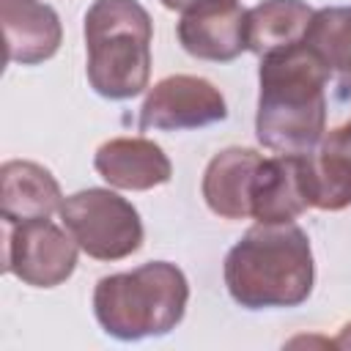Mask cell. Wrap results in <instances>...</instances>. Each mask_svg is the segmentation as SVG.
<instances>
[{
	"mask_svg": "<svg viewBox=\"0 0 351 351\" xmlns=\"http://www.w3.org/2000/svg\"><path fill=\"white\" fill-rule=\"evenodd\" d=\"M228 118L225 96L214 82L195 74H170L159 80L143 107H140V129L143 132H181L200 129Z\"/></svg>",
	"mask_w": 351,
	"mask_h": 351,
	"instance_id": "cell-7",
	"label": "cell"
},
{
	"mask_svg": "<svg viewBox=\"0 0 351 351\" xmlns=\"http://www.w3.org/2000/svg\"><path fill=\"white\" fill-rule=\"evenodd\" d=\"M326 137H329L335 145H340L346 154H351V121L343 123V126H337V129H332V132H326Z\"/></svg>",
	"mask_w": 351,
	"mask_h": 351,
	"instance_id": "cell-18",
	"label": "cell"
},
{
	"mask_svg": "<svg viewBox=\"0 0 351 351\" xmlns=\"http://www.w3.org/2000/svg\"><path fill=\"white\" fill-rule=\"evenodd\" d=\"M77 241L49 217L8 222L5 271L33 288H55L77 269Z\"/></svg>",
	"mask_w": 351,
	"mask_h": 351,
	"instance_id": "cell-6",
	"label": "cell"
},
{
	"mask_svg": "<svg viewBox=\"0 0 351 351\" xmlns=\"http://www.w3.org/2000/svg\"><path fill=\"white\" fill-rule=\"evenodd\" d=\"M244 16L247 11L239 3H214L181 14L178 41L184 52L197 60H233L247 49L244 41Z\"/></svg>",
	"mask_w": 351,
	"mask_h": 351,
	"instance_id": "cell-10",
	"label": "cell"
},
{
	"mask_svg": "<svg viewBox=\"0 0 351 351\" xmlns=\"http://www.w3.org/2000/svg\"><path fill=\"white\" fill-rule=\"evenodd\" d=\"M0 19L5 33V55L11 63L36 66L60 49L63 27L52 5L41 0H3Z\"/></svg>",
	"mask_w": 351,
	"mask_h": 351,
	"instance_id": "cell-12",
	"label": "cell"
},
{
	"mask_svg": "<svg viewBox=\"0 0 351 351\" xmlns=\"http://www.w3.org/2000/svg\"><path fill=\"white\" fill-rule=\"evenodd\" d=\"M258 82V143L277 154L313 151L326 134V85L332 77L324 60L299 41L263 55Z\"/></svg>",
	"mask_w": 351,
	"mask_h": 351,
	"instance_id": "cell-1",
	"label": "cell"
},
{
	"mask_svg": "<svg viewBox=\"0 0 351 351\" xmlns=\"http://www.w3.org/2000/svg\"><path fill=\"white\" fill-rule=\"evenodd\" d=\"M313 19V8L304 0H263L244 16L247 49L258 58L299 44Z\"/></svg>",
	"mask_w": 351,
	"mask_h": 351,
	"instance_id": "cell-14",
	"label": "cell"
},
{
	"mask_svg": "<svg viewBox=\"0 0 351 351\" xmlns=\"http://www.w3.org/2000/svg\"><path fill=\"white\" fill-rule=\"evenodd\" d=\"M329 69L337 99H351V5H329L313 11L302 38Z\"/></svg>",
	"mask_w": 351,
	"mask_h": 351,
	"instance_id": "cell-15",
	"label": "cell"
},
{
	"mask_svg": "<svg viewBox=\"0 0 351 351\" xmlns=\"http://www.w3.org/2000/svg\"><path fill=\"white\" fill-rule=\"evenodd\" d=\"M96 173L115 189L145 192L173 178V165L162 145L148 137H112L93 154Z\"/></svg>",
	"mask_w": 351,
	"mask_h": 351,
	"instance_id": "cell-8",
	"label": "cell"
},
{
	"mask_svg": "<svg viewBox=\"0 0 351 351\" xmlns=\"http://www.w3.org/2000/svg\"><path fill=\"white\" fill-rule=\"evenodd\" d=\"M310 208L302 154L263 156L252 186V219L261 225L293 222Z\"/></svg>",
	"mask_w": 351,
	"mask_h": 351,
	"instance_id": "cell-11",
	"label": "cell"
},
{
	"mask_svg": "<svg viewBox=\"0 0 351 351\" xmlns=\"http://www.w3.org/2000/svg\"><path fill=\"white\" fill-rule=\"evenodd\" d=\"M335 348H351V321L340 329V335L335 337Z\"/></svg>",
	"mask_w": 351,
	"mask_h": 351,
	"instance_id": "cell-19",
	"label": "cell"
},
{
	"mask_svg": "<svg viewBox=\"0 0 351 351\" xmlns=\"http://www.w3.org/2000/svg\"><path fill=\"white\" fill-rule=\"evenodd\" d=\"M263 154L244 145L222 148L211 156L203 173V200L222 219H247L252 217V186Z\"/></svg>",
	"mask_w": 351,
	"mask_h": 351,
	"instance_id": "cell-9",
	"label": "cell"
},
{
	"mask_svg": "<svg viewBox=\"0 0 351 351\" xmlns=\"http://www.w3.org/2000/svg\"><path fill=\"white\" fill-rule=\"evenodd\" d=\"M60 203V184L47 167L27 159H8L0 167V214L5 222L52 217Z\"/></svg>",
	"mask_w": 351,
	"mask_h": 351,
	"instance_id": "cell-13",
	"label": "cell"
},
{
	"mask_svg": "<svg viewBox=\"0 0 351 351\" xmlns=\"http://www.w3.org/2000/svg\"><path fill=\"white\" fill-rule=\"evenodd\" d=\"M214 3H239V0H162L165 8L178 11V14L195 11V8H200V5H214Z\"/></svg>",
	"mask_w": 351,
	"mask_h": 351,
	"instance_id": "cell-17",
	"label": "cell"
},
{
	"mask_svg": "<svg viewBox=\"0 0 351 351\" xmlns=\"http://www.w3.org/2000/svg\"><path fill=\"white\" fill-rule=\"evenodd\" d=\"M302 167L310 208L340 211L351 206V154L335 145L326 134L313 151L302 154Z\"/></svg>",
	"mask_w": 351,
	"mask_h": 351,
	"instance_id": "cell-16",
	"label": "cell"
},
{
	"mask_svg": "<svg viewBox=\"0 0 351 351\" xmlns=\"http://www.w3.org/2000/svg\"><path fill=\"white\" fill-rule=\"evenodd\" d=\"M154 22L137 0H93L85 11L88 82L104 99H132L148 88Z\"/></svg>",
	"mask_w": 351,
	"mask_h": 351,
	"instance_id": "cell-4",
	"label": "cell"
},
{
	"mask_svg": "<svg viewBox=\"0 0 351 351\" xmlns=\"http://www.w3.org/2000/svg\"><path fill=\"white\" fill-rule=\"evenodd\" d=\"M222 271L230 299L247 310L296 307L313 293L310 239L293 222H258L228 250Z\"/></svg>",
	"mask_w": 351,
	"mask_h": 351,
	"instance_id": "cell-2",
	"label": "cell"
},
{
	"mask_svg": "<svg viewBox=\"0 0 351 351\" xmlns=\"http://www.w3.org/2000/svg\"><path fill=\"white\" fill-rule=\"evenodd\" d=\"M189 302V282L176 263L151 261L132 271L107 274L93 288V315L118 340L173 332Z\"/></svg>",
	"mask_w": 351,
	"mask_h": 351,
	"instance_id": "cell-3",
	"label": "cell"
},
{
	"mask_svg": "<svg viewBox=\"0 0 351 351\" xmlns=\"http://www.w3.org/2000/svg\"><path fill=\"white\" fill-rule=\"evenodd\" d=\"M58 214L77 247L96 261H121L143 247L137 208L112 189H80L63 197Z\"/></svg>",
	"mask_w": 351,
	"mask_h": 351,
	"instance_id": "cell-5",
	"label": "cell"
}]
</instances>
